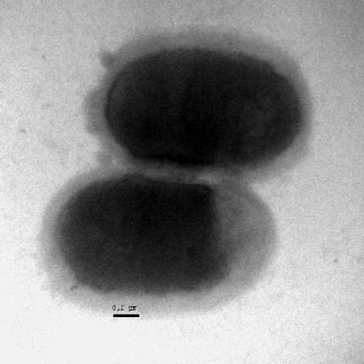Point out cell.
<instances>
[{
  "label": "cell",
  "mask_w": 364,
  "mask_h": 364,
  "mask_svg": "<svg viewBox=\"0 0 364 364\" xmlns=\"http://www.w3.org/2000/svg\"><path fill=\"white\" fill-rule=\"evenodd\" d=\"M54 236L75 259L214 261L263 247L271 226L242 192L116 173L87 182L65 200Z\"/></svg>",
  "instance_id": "obj_2"
},
{
  "label": "cell",
  "mask_w": 364,
  "mask_h": 364,
  "mask_svg": "<svg viewBox=\"0 0 364 364\" xmlns=\"http://www.w3.org/2000/svg\"><path fill=\"white\" fill-rule=\"evenodd\" d=\"M94 110L122 153L150 166L230 175L278 165L304 136L310 98L287 55L251 38L180 33L112 63Z\"/></svg>",
  "instance_id": "obj_1"
}]
</instances>
